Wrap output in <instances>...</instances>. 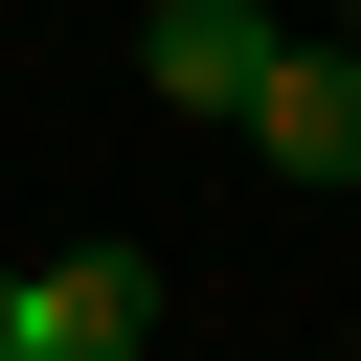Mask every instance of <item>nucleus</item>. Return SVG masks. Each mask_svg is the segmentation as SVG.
I'll list each match as a JSON object with an SVG mask.
<instances>
[{"mask_svg": "<svg viewBox=\"0 0 361 361\" xmlns=\"http://www.w3.org/2000/svg\"><path fill=\"white\" fill-rule=\"evenodd\" d=\"M293 23L271 0H158V113H248V68H271Z\"/></svg>", "mask_w": 361, "mask_h": 361, "instance_id": "nucleus-3", "label": "nucleus"}, {"mask_svg": "<svg viewBox=\"0 0 361 361\" xmlns=\"http://www.w3.org/2000/svg\"><path fill=\"white\" fill-rule=\"evenodd\" d=\"M271 180H361V45H271L248 68V113H226Z\"/></svg>", "mask_w": 361, "mask_h": 361, "instance_id": "nucleus-2", "label": "nucleus"}, {"mask_svg": "<svg viewBox=\"0 0 361 361\" xmlns=\"http://www.w3.org/2000/svg\"><path fill=\"white\" fill-rule=\"evenodd\" d=\"M158 338V271L135 248H45V271H0V361H135Z\"/></svg>", "mask_w": 361, "mask_h": 361, "instance_id": "nucleus-1", "label": "nucleus"}, {"mask_svg": "<svg viewBox=\"0 0 361 361\" xmlns=\"http://www.w3.org/2000/svg\"><path fill=\"white\" fill-rule=\"evenodd\" d=\"M338 45H361V0H338Z\"/></svg>", "mask_w": 361, "mask_h": 361, "instance_id": "nucleus-4", "label": "nucleus"}]
</instances>
